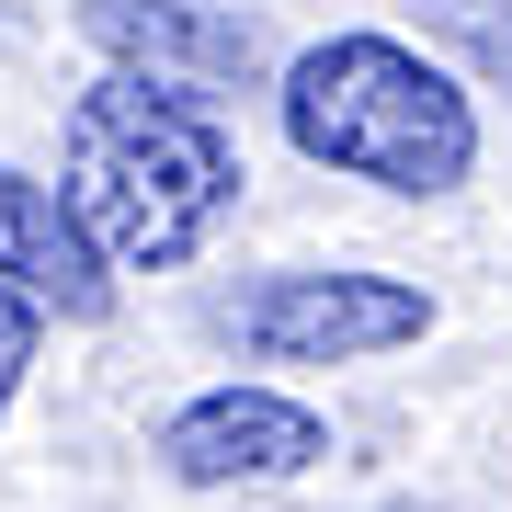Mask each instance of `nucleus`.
I'll use <instances>...</instances> for the list:
<instances>
[{
    "instance_id": "nucleus-1",
    "label": "nucleus",
    "mask_w": 512,
    "mask_h": 512,
    "mask_svg": "<svg viewBox=\"0 0 512 512\" xmlns=\"http://www.w3.org/2000/svg\"><path fill=\"white\" fill-rule=\"evenodd\" d=\"M57 194H69V217L92 228V251L114 274H183L239 217L251 160H239L217 103L103 69L57 126Z\"/></svg>"
},
{
    "instance_id": "nucleus-2",
    "label": "nucleus",
    "mask_w": 512,
    "mask_h": 512,
    "mask_svg": "<svg viewBox=\"0 0 512 512\" xmlns=\"http://www.w3.org/2000/svg\"><path fill=\"white\" fill-rule=\"evenodd\" d=\"M274 114H285V148L342 183H376V194H456L478 171V103L444 57H421L399 35H319L285 57L274 80Z\"/></svg>"
},
{
    "instance_id": "nucleus-3",
    "label": "nucleus",
    "mask_w": 512,
    "mask_h": 512,
    "mask_svg": "<svg viewBox=\"0 0 512 512\" xmlns=\"http://www.w3.org/2000/svg\"><path fill=\"white\" fill-rule=\"evenodd\" d=\"M228 342L251 365H376V353L433 342V296L410 274L365 262H308V274H262L228 296Z\"/></svg>"
},
{
    "instance_id": "nucleus-4",
    "label": "nucleus",
    "mask_w": 512,
    "mask_h": 512,
    "mask_svg": "<svg viewBox=\"0 0 512 512\" xmlns=\"http://www.w3.org/2000/svg\"><path fill=\"white\" fill-rule=\"evenodd\" d=\"M183 490H274V478H308L330 456V421L296 399V387H262V376H228L183 399L160 421V444H148Z\"/></svg>"
},
{
    "instance_id": "nucleus-5",
    "label": "nucleus",
    "mask_w": 512,
    "mask_h": 512,
    "mask_svg": "<svg viewBox=\"0 0 512 512\" xmlns=\"http://www.w3.org/2000/svg\"><path fill=\"white\" fill-rule=\"evenodd\" d=\"M80 23L126 80H160V92H194V103H228L262 80L251 0H80Z\"/></svg>"
},
{
    "instance_id": "nucleus-6",
    "label": "nucleus",
    "mask_w": 512,
    "mask_h": 512,
    "mask_svg": "<svg viewBox=\"0 0 512 512\" xmlns=\"http://www.w3.org/2000/svg\"><path fill=\"white\" fill-rule=\"evenodd\" d=\"M0 285L46 319H103L114 308V262L92 251V228L69 217V194L0 160Z\"/></svg>"
},
{
    "instance_id": "nucleus-7",
    "label": "nucleus",
    "mask_w": 512,
    "mask_h": 512,
    "mask_svg": "<svg viewBox=\"0 0 512 512\" xmlns=\"http://www.w3.org/2000/svg\"><path fill=\"white\" fill-rule=\"evenodd\" d=\"M433 35L478 57V80H512V0H433Z\"/></svg>"
},
{
    "instance_id": "nucleus-8",
    "label": "nucleus",
    "mask_w": 512,
    "mask_h": 512,
    "mask_svg": "<svg viewBox=\"0 0 512 512\" xmlns=\"http://www.w3.org/2000/svg\"><path fill=\"white\" fill-rule=\"evenodd\" d=\"M35 353H46V308H23V296L0 285V421H12L23 376H35Z\"/></svg>"
},
{
    "instance_id": "nucleus-9",
    "label": "nucleus",
    "mask_w": 512,
    "mask_h": 512,
    "mask_svg": "<svg viewBox=\"0 0 512 512\" xmlns=\"http://www.w3.org/2000/svg\"><path fill=\"white\" fill-rule=\"evenodd\" d=\"M399 512H410V501H399Z\"/></svg>"
}]
</instances>
